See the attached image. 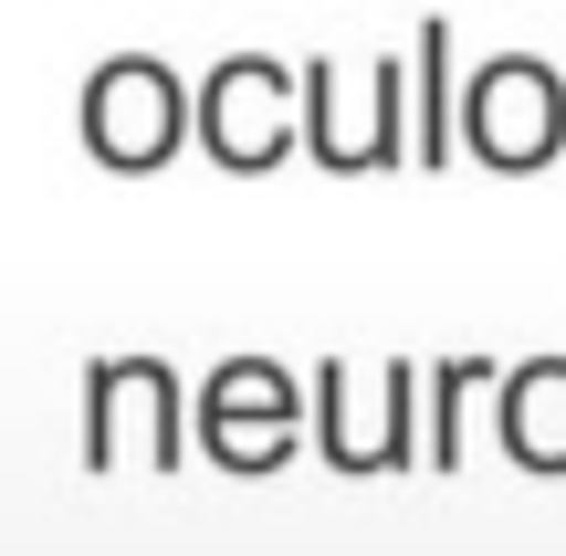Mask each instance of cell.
Wrapping results in <instances>:
<instances>
[{
	"label": "cell",
	"instance_id": "277c9868",
	"mask_svg": "<svg viewBox=\"0 0 566 556\" xmlns=\"http://www.w3.org/2000/svg\"><path fill=\"white\" fill-rule=\"evenodd\" d=\"M399 116H409V74L388 53L367 63V105H357V116H346L336 74L304 63V137H315L325 168H399Z\"/></svg>",
	"mask_w": 566,
	"mask_h": 556
},
{
	"label": "cell",
	"instance_id": "5b68a950",
	"mask_svg": "<svg viewBox=\"0 0 566 556\" xmlns=\"http://www.w3.org/2000/svg\"><path fill=\"white\" fill-rule=\"evenodd\" d=\"M200 441L221 462H242V473H263V462L294 452V389H283V368H221L200 399Z\"/></svg>",
	"mask_w": 566,
	"mask_h": 556
},
{
	"label": "cell",
	"instance_id": "3957f363",
	"mask_svg": "<svg viewBox=\"0 0 566 556\" xmlns=\"http://www.w3.org/2000/svg\"><path fill=\"white\" fill-rule=\"evenodd\" d=\"M84 137H95L105 168H158L168 147L189 137V105H179V84H168V63H147V53L105 63L95 95H84Z\"/></svg>",
	"mask_w": 566,
	"mask_h": 556
},
{
	"label": "cell",
	"instance_id": "8992f818",
	"mask_svg": "<svg viewBox=\"0 0 566 556\" xmlns=\"http://www.w3.org/2000/svg\"><path fill=\"white\" fill-rule=\"evenodd\" d=\"M504 452L535 473H566V357H535L504 378Z\"/></svg>",
	"mask_w": 566,
	"mask_h": 556
},
{
	"label": "cell",
	"instance_id": "7a4b0ae2",
	"mask_svg": "<svg viewBox=\"0 0 566 556\" xmlns=\"http://www.w3.org/2000/svg\"><path fill=\"white\" fill-rule=\"evenodd\" d=\"M200 137H210V158L221 168H273L283 147L304 137V105H294V74H283L273 53H242V63H221L210 74V95H200Z\"/></svg>",
	"mask_w": 566,
	"mask_h": 556
},
{
	"label": "cell",
	"instance_id": "52a82bcc",
	"mask_svg": "<svg viewBox=\"0 0 566 556\" xmlns=\"http://www.w3.org/2000/svg\"><path fill=\"white\" fill-rule=\"evenodd\" d=\"M420 168L451 158V116H441V84H451V21H420Z\"/></svg>",
	"mask_w": 566,
	"mask_h": 556
},
{
	"label": "cell",
	"instance_id": "6da1fadb",
	"mask_svg": "<svg viewBox=\"0 0 566 556\" xmlns=\"http://www.w3.org/2000/svg\"><path fill=\"white\" fill-rule=\"evenodd\" d=\"M462 137H472V158H493V168L556 158V137H566V84H556L535 53L483 63V74H472V95H462Z\"/></svg>",
	"mask_w": 566,
	"mask_h": 556
}]
</instances>
